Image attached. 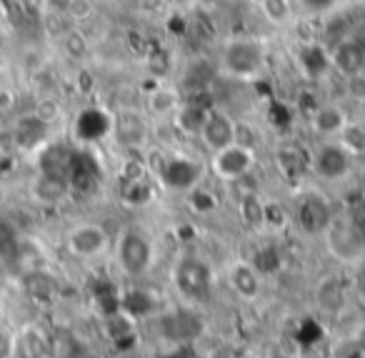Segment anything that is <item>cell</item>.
<instances>
[{
  "instance_id": "cell-22",
  "label": "cell",
  "mask_w": 365,
  "mask_h": 358,
  "mask_svg": "<svg viewBox=\"0 0 365 358\" xmlns=\"http://www.w3.org/2000/svg\"><path fill=\"white\" fill-rule=\"evenodd\" d=\"M155 306H158L155 296H153L150 291H145V288H130V291H125L120 296V311L125 313V316H130L133 321L153 316Z\"/></svg>"
},
{
  "instance_id": "cell-18",
  "label": "cell",
  "mask_w": 365,
  "mask_h": 358,
  "mask_svg": "<svg viewBox=\"0 0 365 358\" xmlns=\"http://www.w3.org/2000/svg\"><path fill=\"white\" fill-rule=\"evenodd\" d=\"M71 193V181L66 176H58V173L43 171L38 176L36 186H33V196L38 198L46 206H56V203L66 201V196Z\"/></svg>"
},
{
  "instance_id": "cell-29",
  "label": "cell",
  "mask_w": 365,
  "mask_h": 358,
  "mask_svg": "<svg viewBox=\"0 0 365 358\" xmlns=\"http://www.w3.org/2000/svg\"><path fill=\"white\" fill-rule=\"evenodd\" d=\"M288 223V213L283 211L280 203H263V226L270 228H283Z\"/></svg>"
},
{
  "instance_id": "cell-30",
  "label": "cell",
  "mask_w": 365,
  "mask_h": 358,
  "mask_svg": "<svg viewBox=\"0 0 365 358\" xmlns=\"http://www.w3.org/2000/svg\"><path fill=\"white\" fill-rule=\"evenodd\" d=\"M160 358H200V356L195 353L193 346H170V351L163 353Z\"/></svg>"
},
{
  "instance_id": "cell-12",
  "label": "cell",
  "mask_w": 365,
  "mask_h": 358,
  "mask_svg": "<svg viewBox=\"0 0 365 358\" xmlns=\"http://www.w3.org/2000/svg\"><path fill=\"white\" fill-rule=\"evenodd\" d=\"M330 56V68L338 71L343 78L358 76V73H365V48L355 41V36H343L333 48H328Z\"/></svg>"
},
{
  "instance_id": "cell-9",
  "label": "cell",
  "mask_w": 365,
  "mask_h": 358,
  "mask_svg": "<svg viewBox=\"0 0 365 358\" xmlns=\"http://www.w3.org/2000/svg\"><path fill=\"white\" fill-rule=\"evenodd\" d=\"M66 248L71 256L81 258V261H91L110 248V236L101 223L83 221L66 233Z\"/></svg>"
},
{
  "instance_id": "cell-14",
  "label": "cell",
  "mask_w": 365,
  "mask_h": 358,
  "mask_svg": "<svg viewBox=\"0 0 365 358\" xmlns=\"http://www.w3.org/2000/svg\"><path fill=\"white\" fill-rule=\"evenodd\" d=\"M150 116L145 111H120L113 116V136L128 148H140L148 141Z\"/></svg>"
},
{
  "instance_id": "cell-11",
  "label": "cell",
  "mask_w": 365,
  "mask_h": 358,
  "mask_svg": "<svg viewBox=\"0 0 365 358\" xmlns=\"http://www.w3.org/2000/svg\"><path fill=\"white\" fill-rule=\"evenodd\" d=\"M160 333L170 341V346H193L203 333V321L193 311V306L185 303L182 308H175L163 316Z\"/></svg>"
},
{
  "instance_id": "cell-27",
  "label": "cell",
  "mask_w": 365,
  "mask_h": 358,
  "mask_svg": "<svg viewBox=\"0 0 365 358\" xmlns=\"http://www.w3.org/2000/svg\"><path fill=\"white\" fill-rule=\"evenodd\" d=\"M153 191H150V183L145 181V176H133L128 178L125 183V191H123V198H125L130 206H145L148 201H150Z\"/></svg>"
},
{
  "instance_id": "cell-28",
  "label": "cell",
  "mask_w": 365,
  "mask_h": 358,
  "mask_svg": "<svg viewBox=\"0 0 365 358\" xmlns=\"http://www.w3.org/2000/svg\"><path fill=\"white\" fill-rule=\"evenodd\" d=\"M350 288L358 296V301L365 306V256L350 266Z\"/></svg>"
},
{
  "instance_id": "cell-24",
  "label": "cell",
  "mask_w": 365,
  "mask_h": 358,
  "mask_svg": "<svg viewBox=\"0 0 365 358\" xmlns=\"http://www.w3.org/2000/svg\"><path fill=\"white\" fill-rule=\"evenodd\" d=\"M300 66L310 78H320L325 71H330V56L328 48L323 46H305L300 51Z\"/></svg>"
},
{
  "instance_id": "cell-5",
  "label": "cell",
  "mask_w": 365,
  "mask_h": 358,
  "mask_svg": "<svg viewBox=\"0 0 365 358\" xmlns=\"http://www.w3.org/2000/svg\"><path fill=\"white\" fill-rule=\"evenodd\" d=\"M323 238H325L328 251L333 253L340 263L353 266L355 261H360V258L365 256V238H363V233H360V228L355 226L353 218H348V216L335 213L333 221H330L328 228L323 231Z\"/></svg>"
},
{
  "instance_id": "cell-13",
  "label": "cell",
  "mask_w": 365,
  "mask_h": 358,
  "mask_svg": "<svg viewBox=\"0 0 365 358\" xmlns=\"http://www.w3.org/2000/svg\"><path fill=\"white\" fill-rule=\"evenodd\" d=\"M225 278H228L230 291L243 301H255L263 291V276L248 258H238V261L230 263Z\"/></svg>"
},
{
  "instance_id": "cell-26",
  "label": "cell",
  "mask_w": 365,
  "mask_h": 358,
  "mask_svg": "<svg viewBox=\"0 0 365 358\" xmlns=\"http://www.w3.org/2000/svg\"><path fill=\"white\" fill-rule=\"evenodd\" d=\"M185 196H188L190 211L198 213V216H208V213H213L215 208H218V198H215V193L208 191L203 183H200V186H195L193 191H188Z\"/></svg>"
},
{
  "instance_id": "cell-8",
  "label": "cell",
  "mask_w": 365,
  "mask_h": 358,
  "mask_svg": "<svg viewBox=\"0 0 365 358\" xmlns=\"http://www.w3.org/2000/svg\"><path fill=\"white\" fill-rule=\"evenodd\" d=\"M333 206H330L328 196L315 188L303 191V196L295 203V226L305 233V236H323V231L328 228V223L333 221Z\"/></svg>"
},
{
  "instance_id": "cell-6",
  "label": "cell",
  "mask_w": 365,
  "mask_h": 358,
  "mask_svg": "<svg viewBox=\"0 0 365 358\" xmlns=\"http://www.w3.org/2000/svg\"><path fill=\"white\" fill-rule=\"evenodd\" d=\"M355 158L340 146L335 138H325L313 153H310V173L323 183H340L350 176Z\"/></svg>"
},
{
  "instance_id": "cell-2",
  "label": "cell",
  "mask_w": 365,
  "mask_h": 358,
  "mask_svg": "<svg viewBox=\"0 0 365 358\" xmlns=\"http://www.w3.org/2000/svg\"><path fill=\"white\" fill-rule=\"evenodd\" d=\"M170 286L188 306H205L215 291V271L198 253H182L170 268Z\"/></svg>"
},
{
  "instance_id": "cell-32",
  "label": "cell",
  "mask_w": 365,
  "mask_h": 358,
  "mask_svg": "<svg viewBox=\"0 0 365 358\" xmlns=\"http://www.w3.org/2000/svg\"><path fill=\"white\" fill-rule=\"evenodd\" d=\"M358 346H360V351L365 353V323L360 326V331H358Z\"/></svg>"
},
{
  "instance_id": "cell-1",
  "label": "cell",
  "mask_w": 365,
  "mask_h": 358,
  "mask_svg": "<svg viewBox=\"0 0 365 358\" xmlns=\"http://www.w3.org/2000/svg\"><path fill=\"white\" fill-rule=\"evenodd\" d=\"M268 68V48L255 36H228L220 46L215 71L230 81H255Z\"/></svg>"
},
{
  "instance_id": "cell-20",
  "label": "cell",
  "mask_w": 365,
  "mask_h": 358,
  "mask_svg": "<svg viewBox=\"0 0 365 358\" xmlns=\"http://www.w3.org/2000/svg\"><path fill=\"white\" fill-rule=\"evenodd\" d=\"M180 96H178L175 88H168V86H155L150 93L145 96V113L150 118H173V113L178 111L180 106Z\"/></svg>"
},
{
  "instance_id": "cell-16",
  "label": "cell",
  "mask_w": 365,
  "mask_h": 358,
  "mask_svg": "<svg viewBox=\"0 0 365 358\" xmlns=\"http://www.w3.org/2000/svg\"><path fill=\"white\" fill-rule=\"evenodd\" d=\"M113 136V113H106L101 108H88L78 118V138L86 143H96Z\"/></svg>"
},
{
  "instance_id": "cell-17",
  "label": "cell",
  "mask_w": 365,
  "mask_h": 358,
  "mask_svg": "<svg viewBox=\"0 0 365 358\" xmlns=\"http://www.w3.org/2000/svg\"><path fill=\"white\" fill-rule=\"evenodd\" d=\"M275 166L288 181H303L310 173V153L300 146H283L275 153Z\"/></svg>"
},
{
  "instance_id": "cell-31",
  "label": "cell",
  "mask_w": 365,
  "mask_h": 358,
  "mask_svg": "<svg viewBox=\"0 0 365 358\" xmlns=\"http://www.w3.org/2000/svg\"><path fill=\"white\" fill-rule=\"evenodd\" d=\"M333 0H305V6H310L313 11H323V8H328Z\"/></svg>"
},
{
  "instance_id": "cell-7",
  "label": "cell",
  "mask_w": 365,
  "mask_h": 358,
  "mask_svg": "<svg viewBox=\"0 0 365 358\" xmlns=\"http://www.w3.org/2000/svg\"><path fill=\"white\" fill-rule=\"evenodd\" d=\"M210 173L225 183H238L248 178L255 168V151L245 143L235 141L220 151L210 153Z\"/></svg>"
},
{
  "instance_id": "cell-4",
  "label": "cell",
  "mask_w": 365,
  "mask_h": 358,
  "mask_svg": "<svg viewBox=\"0 0 365 358\" xmlns=\"http://www.w3.org/2000/svg\"><path fill=\"white\" fill-rule=\"evenodd\" d=\"M205 171H208V168H205L203 163L185 156V153H168L155 166V176H158V181H160V186L173 193L193 191L195 186L203 183Z\"/></svg>"
},
{
  "instance_id": "cell-15",
  "label": "cell",
  "mask_w": 365,
  "mask_h": 358,
  "mask_svg": "<svg viewBox=\"0 0 365 358\" xmlns=\"http://www.w3.org/2000/svg\"><path fill=\"white\" fill-rule=\"evenodd\" d=\"M348 121H350L348 113L340 106H335V103H323V106H318L310 113V128L323 141L325 138H338V133L343 131Z\"/></svg>"
},
{
  "instance_id": "cell-23",
  "label": "cell",
  "mask_w": 365,
  "mask_h": 358,
  "mask_svg": "<svg viewBox=\"0 0 365 358\" xmlns=\"http://www.w3.org/2000/svg\"><path fill=\"white\" fill-rule=\"evenodd\" d=\"M263 13V18L275 28H285L293 23L295 11H293V0H255Z\"/></svg>"
},
{
  "instance_id": "cell-19",
  "label": "cell",
  "mask_w": 365,
  "mask_h": 358,
  "mask_svg": "<svg viewBox=\"0 0 365 358\" xmlns=\"http://www.w3.org/2000/svg\"><path fill=\"white\" fill-rule=\"evenodd\" d=\"M345 296H348V286L345 281H340L338 276H328L318 283L315 288V301L323 311L328 313H338L345 306Z\"/></svg>"
},
{
  "instance_id": "cell-3",
  "label": "cell",
  "mask_w": 365,
  "mask_h": 358,
  "mask_svg": "<svg viewBox=\"0 0 365 358\" xmlns=\"http://www.w3.org/2000/svg\"><path fill=\"white\" fill-rule=\"evenodd\" d=\"M115 263L128 278H143L155 263V241L148 231L128 226L115 238Z\"/></svg>"
},
{
  "instance_id": "cell-25",
  "label": "cell",
  "mask_w": 365,
  "mask_h": 358,
  "mask_svg": "<svg viewBox=\"0 0 365 358\" xmlns=\"http://www.w3.org/2000/svg\"><path fill=\"white\" fill-rule=\"evenodd\" d=\"M335 141H338L340 146L350 153V156L358 158V156H363V153H365V128L360 126V123H355V121H348L343 131L338 133V138H335Z\"/></svg>"
},
{
  "instance_id": "cell-21",
  "label": "cell",
  "mask_w": 365,
  "mask_h": 358,
  "mask_svg": "<svg viewBox=\"0 0 365 358\" xmlns=\"http://www.w3.org/2000/svg\"><path fill=\"white\" fill-rule=\"evenodd\" d=\"M208 108L210 106H205V103H200V101H185V103H180V106H178L175 113H173V121H175V126L180 128L185 136L198 138L200 126H203Z\"/></svg>"
},
{
  "instance_id": "cell-10",
  "label": "cell",
  "mask_w": 365,
  "mask_h": 358,
  "mask_svg": "<svg viewBox=\"0 0 365 358\" xmlns=\"http://www.w3.org/2000/svg\"><path fill=\"white\" fill-rule=\"evenodd\" d=\"M198 138H200V143H203L205 151L215 153V151H220V148L230 146V143L240 141L238 121H235L228 111H223V108L210 106L208 113H205L203 126H200Z\"/></svg>"
}]
</instances>
